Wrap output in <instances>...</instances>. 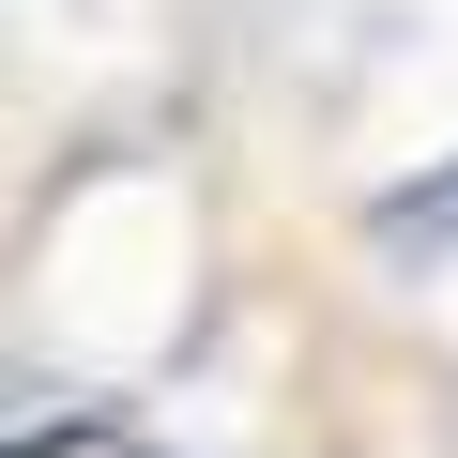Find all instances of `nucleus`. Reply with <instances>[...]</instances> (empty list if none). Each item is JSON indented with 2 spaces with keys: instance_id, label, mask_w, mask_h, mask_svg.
Segmentation results:
<instances>
[{
  "instance_id": "nucleus-1",
  "label": "nucleus",
  "mask_w": 458,
  "mask_h": 458,
  "mask_svg": "<svg viewBox=\"0 0 458 458\" xmlns=\"http://www.w3.org/2000/svg\"><path fill=\"white\" fill-rule=\"evenodd\" d=\"M0 458H153V443H123V428H31V443H0Z\"/></svg>"
},
{
  "instance_id": "nucleus-2",
  "label": "nucleus",
  "mask_w": 458,
  "mask_h": 458,
  "mask_svg": "<svg viewBox=\"0 0 458 458\" xmlns=\"http://www.w3.org/2000/svg\"><path fill=\"white\" fill-rule=\"evenodd\" d=\"M443 214H458V183H443Z\"/></svg>"
}]
</instances>
